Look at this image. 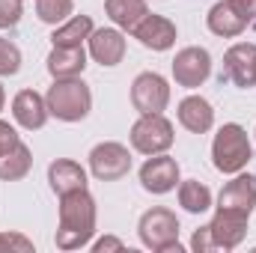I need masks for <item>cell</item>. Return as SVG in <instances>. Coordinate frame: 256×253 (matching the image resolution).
<instances>
[{"label":"cell","instance_id":"cell-3","mask_svg":"<svg viewBox=\"0 0 256 253\" xmlns=\"http://www.w3.org/2000/svg\"><path fill=\"white\" fill-rule=\"evenodd\" d=\"M250 158H254V149H250L248 131L238 126V122H226V126L214 134V143H212L214 170L232 176V173H242Z\"/></svg>","mask_w":256,"mask_h":253},{"label":"cell","instance_id":"cell-15","mask_svg":"<svg viewBox=\"0 0 256 253\" xmlns=\"http://www.w3.org/2000/svg\"><path fill=\"white\" fill-rule=\"evenodd\" d=\"M90 54H92L96 63H102V66L122 63V57H126V36H122V30H114V27L92 30V36H90Z\"/></svg>","mask_w":256,"mask_h":253},{"label":"cell","instance_id":"cell-16","mask_svg":"<svg viewBox=\"0 0 256 253\" xmlns=\"http://www.w3.org/2000/svg\"><path fill=\"white\" fill-rule=\"evenodd\" d=\"M48 182L51 190L57 196H66L72 190H84L86 188V173L78 161H68V158H57L51 167H48Z\"/></svg>","mask_w":256,"mask_h":253},{"label":"cell","instance_id":"cell-28","mask_svg":"<svg viewBox=\"0 0 256 253\" xmlns=\"http://www.w3.org/2000/svg\"><path fill=\"white\" fill-rule=\"evenodd\" d=\"M15 143H21V137H18V131L9 126V122H0V158L15 146Z\"/></svg>","mask_w":256,"mask_h":253},{"label":"cell","instance_id":"cell-2","mask_svg":"<svg viewBox=\"0 0 256 253\" xmlns=\"http://www.w3.org/2000/svg\"><path fill=\"white\" fill-rule=\"evenodd\" d=\"M45 102H48L51 116H57L63 122H80V120H86V114L92 108V92H90V86L84 80L63 78V80H54Z\"/></svg>","mask_w":256,"mask_h":253},{"label":"cell","instance_id":"cell-17","mask_svg":"<svg viewBox=\"0 0 256 253\" xmlns=\"http://www.w3.org/2000/svg\"><path fill=\"white\" fill-rule=\"evenodd\" d=\"M179 122L191 134H206L214 126V110L202 96H188V98L179 102Z\"/></svg>","mask_w":256,"mask_h":253},{"label":"cell","instance_id":"cell-13","mask_svg":"<svg viewBox=\"0 0 256 253\" xmlns=\"http://www.w3.org/2000/svg\"><path fill=\"white\" fill-rule=\"evenodd\" d=\"M218 208L220 212H232V214H244L250 218L256 208V185L250 176H236L218 196Z\"/></svg>","mask_w":256,"mask_h":253},{"label":"cell","instance_id":"cell-22","mask_svg":"<svg viewBox=\"0 0 256 253\" xmlns=\"http://www.w3.org/2000/svg\"><path fill=\"white\" fill-rule=\"evenodd\" d=\"M33 167V152L24 143H15L3 158H0V179L3 182H18L30 173Z\"/></svg>","mask_w":256,"mask_h":253},{"label":"cell","instance_id":"cell-1","mask_svg":"<svg viewBox=\"0 0 256 253\" xmlns=\"http://www.w3.org/2000/svg\"><path fill=\"white\" fill-rule=\"evenodd\" d=\"M96 232V200L90 190H72L60 196V226H57V248L78 250L90 244Z\"/></svg>","mask_w":256,"mask_h":253},{"label":"cell","instance_id":"cell-23","mask_svg":"<svg viewBox=\"0 0 256 253\" xmlns=\"http://www.w3.org/2000/svg\"><path fill=\"white\" fill-rule=\"evenodd\" d=\"M179 206L191 214H202V212L212 208V190L196 179H188V182L179 185Z\"/></svg>","mask_w":256,"mask_h":253},{"label":"cell","instance_id":"cell-5","mask_svg":"<svg viewBox=\"0 0 256 253\" xmlns=\"http://www.w3.org/2000/svg\"><path fill=\"white\" fill-rule=\"evenodd\" d=\"M131 146L140 155H161L173 146V122L164 114H140L131 126Z\"/></svg>","mask_w":256,"mask_h":253},{"label":"cell","instance_id":"cell-32","mask_svg":"<svg viewBox=\"0 0 256 253\" xmlns=\"http://www.w3.org/2000/svg\"><path fill=\"white\" fill-rule=\"evenodd\" d=\"M3 104H6V92H3V84H0V110H3Z\"/></svg>","mask_w":256,"mask_h":253},{"label":"cell","instance_id":"cell-19","mask_svg":"<svg viewBox=\"0 0 256 253\" xmlns=\"http://www.w3.org/2000/svg\"><path fill=\"white\" fill-rule=\"evenodd\" d=\"M248 27V21L232 9L230 0H220L208 9V30L214 36H224V39H232V36H242Z\"/></svg>","mask_w":256,"mask_h":253},{"label":"cell","instance_id":"cell-11","mask_svg":"<svg viewBox=\"0 0 256 253\" xmlns=\"http://www.w3.org/2000/svg\"><path fill=\"white\" fill-rule=\"evenodd\" d=\"M140 185L149 194H170L179 185V164L173 158H167L164 152L155 155V158H149L140 167Z\"/></svg>","mask_w":256,"mask_h":253},{"label":"cell","instance_id":"cell-26","mask_svg":"<svg viewBox=\"0 0 256 253\" xmlns=\"http://www.w3.org/2000/svg\"><path fill=\"white\" fill-rule=\"evenodd\" d=\"M21 21V0H0V30Z\"/></svg>","mask_w":256,"mask_h":253},{"label":"cell","instance_id":"cell-24","mask_svg":"<svg viewBox=\"0 0 256 253\" xmlns=\"http://www.w3.org/2000/svg\"><path fill=\"white\" fill-rule=\"evenodd\" d=\"M74 9V0H36V15L45 24H63Z\"/></svg>","mask_w":256,"mask_h":253},{"label":"cell","instance_id":"cell-14","mask_svg":"<svg viewBox=\"0 0 256 253\" xmlns=\"http://www.w3.org/2000/svg\"><path fill=\"white\" fill-rule=\"evenodd\" d=\"M12 116L15 122L27 131H36L48 122V102L36 92V90H21L15 98H12Z\"/></svg>","mask_w":256,"mask_h":253},{"label":"cell","instance_id":"cell-18","mask_svg":"<svg viewBox=\"0 0 256 253\" xmlns=\"http://www.w3.org/2000/svg\"><path fill=\"white\" fill-rule=\"evenodd\" d=\"M86 68V54H84V45H74V48H57L48 54V72L54 80H63V78H78L80 72Z\"/></svg>","mask_w":256,"mask_h":253},{"label":"cell","instance_id":"cell-31","mask_svg":"<svg viewBox=\"0 0 256 253\" xmlns=\"http://www.w3.org/2000/svg\"><path fill=\"white\" fill-rule=\"evenodd\" d=\"M104 250H122V242L120 238H102V242H96V253H104Z\"/></svg>","mask_w":256,"mask_h":253},{"label":"cell","instance_id":"cell-30","mask_svg":"<svg viewBox=\"0 0 256 253\" xmlns=\"http://www.w3.org/2000/svg\"><path fill=\"white\" fill-rule=\"evenodd\" d=\"M230 3H232V9H236L248 24L256 18V0H230Z\"/></svg>","mask_w":256,"mask_h":253},{"label":"cell","instance_id":"cell-12","mask_svg":"<svg viewBox=\"0 0 256 253\" xmlns=\"http://www.w3.org/2000/svg\"><path fill=\"white\" fill-rule=\"evenodd\" d=\"M131 33L149 51H167V48L176 45V24L170 18H164V15H146Z\"/></svg>","mask_w":256,"mask_h":253},{"label":"cell","instance_id":"cell-29","mask_svg":"<svg viewBox=\"0 0 256 253\" xmlns=\"http://www.w3.org/2000/svg\"><path fill=\"white\" fill-rule=\"evenodd\" d=\"M191 248L196 253H208L212 250V238H208V226H200L196 232H194V238H191Z\"/></svg>","mask_w":256,"mask_h":253},{"label":"cell","instance_id":"cell-25","mask_svg":"<svg viewBox=\"0 0 256 253\" xmlns=\"http://www.w3.org/2000/svg\"><path fill=\"white\" fill-rule=\"evenodd\" d=\"M18 68H21L18 45L0 36V78H12V74H18Z\"/></svg>","mask_w":256,"mask_h":253},{"label":"cell","instance_id":"cell-8","mask_svg":"<svg viewBox=\"0 0 256 253\" xmlns=\"http://www.w3.org/2000/svg\"><path fill=\"white\" fill-rule=\"evenodd\" d=\"M208 74H212V57H208L206 48L191 45V48H182L176 54V60H173V78H176L179 86H185V90L202 86L208 80Z\"/></svg>","mask_w":256,"mask_h":253},{"label":"cell","instance_id":"cell-27","mask_svg":"<svg viewBox=\"0 0 256 253\" xmlns=\"http://www.w3.org/2000/svg\"><path fill=\"white\" fill-rule=\"evenodd\" d=\"M0 250H21V253H33V242L18 236V232H0Z\"/></svg>","mask_w":256,"mask_h":253},{"label":"cell","instance_id":"cell-21","mask_svg":"<svg viewBox=\"0 0 256 253\" xmlns=\"http://www.w3.org/2000/svg\"><path fill=\"white\" fill-rule=\"evenodd\" d=\"M90 36H92V18L90 15H74L54 30L51 42L57 48H74V45H84V39H90Z\"/></svg>","mask_w":256,"mask_h":253},{"label":"cell","instance_id":"cell-20","mask_svg":"<svg viewBox=\"0 0 256 253\" xmlns=\"http://www.w3.org/2000/svg\"><path fill=\"white\" fill-rule=\"evenodd\" d=\"M104 9L120 30H134L149 15L146 0H104Z\"/></svg>","mask_w":256,"mask_h":253},{"label":"cell","instance_id":"cell-6","mask_svg":"<svg viewBox=\"0 0 256 253\" xmlns=\"http://www.w3.org/2000/svg\"><path fill=\"white\" fill-rule=\"evenodd\" d=\"M131 104L140 114H164L170 104V84L158 72H140L131 84Z\"/></svg>","mask_w":256,"mask_h":253},{"label":"cell","instance_id":"cell-10","mask_svg":"<svg viewBox=\"0 0 256 253\" xmlns=\"http://www.w3.org/2000/svg\"><path fill=\"white\" fill-rule=\"evenodd\" d=\"M244 236H248V218L218 208V214L208 224L212 250H232V248H238L244 242Z\"/></svg>","mask_w":256,"mask_h":253},{"label":"cell","instance_id":"cell-4","mask_svg":"<svg viewBox=\"0 0 256 253\" xmlns=\"http://www.w3.org/2000/svg\"><path fill=\"white\" fill-rule=\"evenodd\" d=\"M140 242L155 253H167V250H176L182 253V244H179V218L164 208V206H155L149 208L143 218H140Z\"/></svg>","mask_w":256,"mask_h":253},{"label":"cell","instance_id":"cell-7","mask_svg":"<svg viewBox=\"0 0 256 253\" xmlns=\"http://www.w3.org/2000/svg\"><path fill=\"white\" fill-rule=\"evenodd\" d=\"M90 170H92V176L102 179V182H116V179L128 176V170H131V155H128V149L122 143H114V140L98 143V146L90 152Z\"/></svg>","mask_w":256,"mask_h":253},{"label":"cell","instance_id":"cell-9","mask_svg":"<svg viewBox=\"0 0 256 253\" xmlns=\"http://www.w3.org/2000/svg\"><path fill=\"white\" fill-rule=\"evenodd\" d=\"M220 80H232L242 90L256 86V45L250 42H238L226 51L224 57V72Z\"/></svg>","mask_w":256,"mask_h":253}]
</instances>
